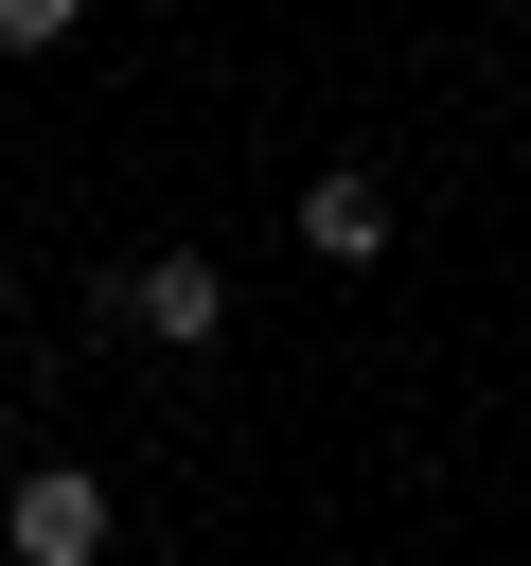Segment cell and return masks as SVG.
Segmentation results:
<instances>
[{
    "label": "cell",
    "mask_w": 531,
    "mask_h": 566,
    "mask_svg": "<svg viewBox=\"0 0 531 566\" xmlns=\"http://www.w3.org/2000/svg\"><path fill=\"white\" fill-rule=\"evenodd\" d=\"M106 531H124V495H106L88 460H18V478H0V548H18V566H106Z\"/></svg>",
    "instance_id": "6da1fadb"
},
{
    "label": "cell",
    "mask_w": 531,
    "mask_h": 566,
    "mask_svg": "<svg viewBox=\"0 0 531 566\" xmlns=\"http://www.w3.org/2000/svg\"><path fill=\"white\" fill-rule=\"evenodd\" d=\"M106 318H124V336H159V354H212V336H230V265H212V248H159V265H124V283H106Z\"/></svg>",
    "instance_id": "7a4b0ae2"
},
{
    "label": "cell",
    "mask_w": 531,
    "mask_h": 566,
    "mask_svg": "<svg viewBox=\"0 0 531 566\" xmlns=\"http://www.w3.org/2000/svg\"><path fill=\"white\" fill-rule=\"evenodd\" d=\"M301 265H389V177L372 159H319L301 177Z\"/></svg>",
    "instance_id": "3957f363"
},
{
    "label": "cell",
    "mask_w": 531,
    "mask_h": 566,
    "mask_svg": "<svg viewBox=\"0 0 531 566\" xmlns=\"http://www.w3.org/2000/svg\"><path fill=\"white\" fill-rule=\"evenodd\" d=\"M88 35V0H0V53H71Z\"/></svg>",
    "instance_id": "277c9868"
},
{
    "label": "cell",
    "mask_w": 531,
    "mask_h": 566,
    "mask_svg": "<svg viewBox=\"0 0 531 566\" xmlns=\"http://www.w3.org/2000/svg\"><path fill=\"white\" fill-rule=\"evenodd\" d=\"M0 478H18V389H0Z\"/></svg>",
    "instance_id": "5b68a950"
},
{
    "label": "cell",
    "mask_w": 531,
    "mask_h": 566,
    "mask_svg": "<svg viewBox=\"0 0 531 566\" xmlns=\"http://www.w3.org/2000/svg\"><path fill=\"white\" fill-rule=\"evenodd\" d=\"M0 318H18V265H0Z\"/></svg>",
    "instance_id": "8992f818"
}]
</instances>
